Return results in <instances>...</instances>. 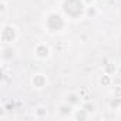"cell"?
Instances as JSON below:
<instances>
[{
  "label": "cell",
  "instance_id": "4fadbf2b",
  "mask_svg": "<svg viewBox=\"0 0 121 121\" xmlns=\"http://www.w3.org/2000/svg\"><path fill=\"white\" fill-rule=\"evenodd\" d=\"M80 107H83V108H84V110H86L88 114H91V115H93V114L97 111V107H95V104H94V103H91V101H88V100L83 101V104H81Z\"/></svg>",
  "mask_w": 121,
  "mask_h": 121
},
{
  "label": "cell",
  "instance_id": "8992f818",
  "mask_svg": "<svg viewBox=\"0 0 121 121\" xmlns=\"http://www.w3.org/2000/svg\"><path fill=\"white\" fill-rule=\"evenodd\" d=\"M74 110H76V107L71 105L67 101H61L57 105V114H58V117H61V118H73Z\"/></svg>",
  "mask_w": 121,
  "mask_h": 121
},
{
  "label": "cell",
  "instance_id": "9a60e30c",
  "mask_svg": "<svg viewBox=\"0 0 121 121\" xmlns=\"http://www.w3.org/2000/svg\"><path fill=\"white\" fill-rule=\"evenodd\" d=\"M110 107H111L112 110L120 111V110H121V98H120V97H114V98L110 101Z\"/></svg>",
  "mask_w": 121,
  "mask_h": 121
},
{
  "label": "cell",
  "instance_id": "8fae6325",
  "mask_svg": "<svg viewBox=\"0 0 121 121\" xmlns=\"http://www.w3.org/2000/svg\"><path fill=\"white\" fill-rule=\"evenodd\" d=\"M98 84H100V87H111L112 86V76L103 73L98 77Z\"/></svg>",
  "mask_w": 121,
  "mask_h": 121
},
{
  "label": "cell",
  "instance_id": "2e32d148",
  "mask_svg": "<svg viewBox=\"0 0 121 121\" xmlns=\"http://www.w3.org/2000/svg\"><path fill=\"white\" fill-rule=\"evenodd\" d=\"M7 10H9L7 2H6V0H2V2H0V16L4 17V16H6V13H7Z\"/></svg>",
  "mask_w": 121,
  "mask_h": 121
},
{
  "label": "cell",
  "instance_id": "30bf717a",
  "mask_svg": "<svg viewBox=\"0 0 121 121\" xmlns=\"http://www.w3.org/2000/svg\"><path fill=\"white\" fill-rule=\"evenodd\" d=\"M90 117H91V114H88L83 107H80V108L76 107L74 114H73V120H77V121H86V120H88Z\"/></svg>",
  "mask_w": 121,
  "mask_h": 121
},
{
  "label": "cell",
  "instance_id": "d6986e66",
  "mask_svg": "<svg viewBox=\"0 0 121 121\" xmlns=\"http://www.w3.org/2000/svg\"><path fill=\"white\" fill-rule=\"evenodd\" d=\"M83 2H84L86 6H93V4H95L97 0H83Z\"/></svg>",
  "mask_w": 121,
  "mask_h": 121
},
{
  "label": "cell",
  "instance_id": "3957f363",
  "mask_svg": "<svg viewBox=\"0 0 121 121\" xmlns=\"http://www.w3.org/2000/svg\"><path fill=\"white\" fill-rule=\"evenodd\" d=\"M20 37V31L19 27L12 24V23H6L2 26V30H0V41H2L3 46L6 44H13L19 40Z\"/></svg>",
  "mask_w": 121,
  "mask_h": 121
},
{
  "label": "cell",
  "instance_id": "ba28073f",
  "mask_svg": "<svg viewBox=\"0 0 121 121\" xmlns=\"http://www.w3.org/2000/svg\"><path fill=\"white\" fill-rule=\"evenodd\" d=\"M16 57V50L13 48V44H6L2 47V58L3 61H10Z\"/></svg>",
  "mask_w": 121,
  "mask_h": 121
},
{
  "label": "cell",
  "instance_id": "ac0fdd59",
  "mask_svg": "<svg viewBox=\"0 0 121 121\" xmlns=\"http://www.w3.org/2000/svg\"><path fill=\"white\" fill-rule=\"evenodd\" d=\"M6 107L4 105H2V107H0V120H4L6 118Z\"/></svg>",
  "mask_w": 121,
  "mask_h": 121
},
{
  "label": "cell",
  "instance_id": "9c48e42d",
  "mask_svg": "<svg viewBox=\"0 0 121 121\" xmlns=\"http://www.w3.org/2000/svg\"><path fill=\"white\" fill-rule=\"evenodd\" d=\"M47 115H48L47 107H44V105H37V107L33 108V117H34L36 120H44V118H47Z\"/></svg>",
  "mask_w": 121,
  "mask_h": 121
},
{
  "label": "cell",
  "instance_id": "7c38bea8",
  "mask_svg": "<svg viewBox=\"0 0 121 121\" xmlns=\"http://www.w3.org/2000/svg\"><path fill=\"white\" fill-rule=\"evenodd\" d=\"M98 14H100V10H98V7L95 4L86 6V14H84V17H87V19H95Z\"/></svg>",
  "mask_w": 121,
  "mask_h": 121
},
{
  "label": "cell",
  "instance_id": "ffe728a7",
  "mask_svg": "<svg viewBox=\"0 0 121 121\" xmlns=\"http://www.w3.org/2000/svg\"><path fill=\"white\" fill-rule=\"evenodd\" d=\"M118 117H120V118H121V110H120V114H118Z\"/></svg>",
  "mask_w": 121,
  "mask_h": 121
},
{
  "label": "cell",
  "instance_id": "e0dca14e",
  "mask_svg": "<svg viewBox=\"0 0 121 121\" xmlns=\"http://www.w3.org/2000/svg\"><path fill=\"white\" fill-rule=\"evenodd\" d=\"M112 95L121 98V86H115V87H114V90H112Z\"/></svg>",
  "mask_w": 121,
  "mask_h": 121
},
{
  "label": "cell",
  "instance_id": "277c9868",
  "mask_svg": "<svg viewBox=\"0 0 121 121\" xmlns=\"http://www.w3.org/2000/svg\"><path fill=\"white\" fill-rule=\"evenodd\" d=\"M33 53L37 60H48L51 57V47L47 43H37L34 46Z\"/></svg>",
  "mask_w": 121,
  "mask_h": 121
},
{
  "label": "cell",
  "instance_id": "5b68a950",
  "mask_svg": "<svg viewBox=\"0 0 121 121\" xmlns=\"http://www.w3.org/2000/svg\"><path fill=\"white\" fill-rule=\"evenodd\" d=\"M30 84H31V87L36 88V90H43V88L47 87L48 78H47V76H46L44 73H34V74L31 76V78H30Z\"/></svg>",
  "mask_w": 121,
  "mask_h": 121
},
{
  "label": "cell",
  "instance_id": "7a4b0ae2",
  "mask_svg": "<svg viewBox=\"0 0 121 121\" xmlns=\"http://www.w3.org/2000/svg\"><path fill=\"white\" fill-rule=\"evenodd\" d=\"M60 10L69 20H81L86 14V4L83 0H61Z\"/></svg>",
  "mask_w": 121,
  "mask_h": 121
},
{
  "label": "cell",
  "instance_id": "5bb4252c",
  "mask_svg": "<svg viewBox=\"0 0 121 121\" xmlns=\"http://www.w3.org/2000/svg\"><path fill=\"white\" fill-rule=\"evenodd\" d=\"M103 73H107V74H110V76H114V74L117 73V66H115L114 63H107V64L104 66Z\"/></svg>",
  "mask_w": 121,
  "mask_h": 121
},
{
  "label": "cell",
  "instance_id": "6da1fadb",
  "mask_svg": "<svg viewBox=\"0 0 121 121\" xmlns=\"http://www.w3.org/2000/svg\"><path fill=\"white\" fill-rule=\"evenodd\" d=\"M69 26V19L61 13V10H48L43 19L44 31L50 36L63 34Z\"/></svg>",
  "mask_w": 121,
  "mask_h": 121
},
{
  "label": "cell",
  "instance_id": "52a82bcc",
  "mask_svg": "<svg viewBox=\"0 0 121 121\" xmlns=\"http://www.w3.org/2000/svg\"><path fill=\"white\" fill-rule=\"evenodd\" d=\"M64 101L70 103L74 107H80L83 104V97H81V94H78L76 91H70V93H67L64 95Z\"/></svg>",
  "mask_w": 121,
  "mask_h": 121
}]
</instances>
